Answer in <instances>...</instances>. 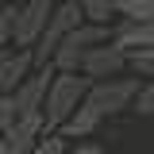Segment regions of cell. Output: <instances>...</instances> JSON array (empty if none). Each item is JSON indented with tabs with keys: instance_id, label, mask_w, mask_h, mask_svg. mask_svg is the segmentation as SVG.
<instances>
[{
	"instance_id": "obj_19",
	"label": "cell",
	"mask_w": 154,
	"mask_h": 154,
	"mask_svg": "<svg viewBox=\"0 0 154 154\" xmlns=\"http://www.w3.org/2000/svg\"><path fill=\"white\" fill-rule=\"evenodd\" d=\"M4 4H8V0H0V8H4Z\"/></svg>"
},
{
	"instance_id": "obj_12",
	"label": "cell",
	"mask_w": 154,
	"mask_h": 154,
	"mask_svg": "<svg viewBox=\"0 0 154 154\" xmlns=\"http://www.w3.org/2000/svg\"><path fill=\"white\" fill-rule=\"evenodd\" d=\"M116 16L119 19H154V0H119Z\"/></svg>"
},
{
	"instance_id": "obj_7",
	"label": "cell",
	"mask_w": 154,
	"mask_h": 154,
	"mask_svg": "<svg viewBox=\"0 0 154 154\" xmlns=\"http://www.w3.org/2000/svg\"><path fill=\"white\" fill-rule=\"evenodd\" d=\"M108 42L119 50H146L154 46V19H119Z\"/></svg>"
},
{
	"instance_id": "obj_9",
	"label": "cell",
	"mask_w": 154,
	"mask_h": 154,
	"mask_svg": "<svg viewBox=\"0 0 154 154\" xmlns=\"http://www.w3.org/2000/svg\"><path fill=\"white\" fill-rule=\"evenodd\" d=\"M35 62H31V50H4L0 54V96H8L12 89H16L19 81L27 77V69H31Z\"/></svg>"
},
{
	"instance_id": "obj_13",
	"label": "cell",
	"mask_w": 154,
	"mask_h": 154,
	"mask_svg": "<svg viewBox=\"0 0 154 154\" xmlns=\"http://www.w3.org/2000/svg\"><path fill=\"white\" fill-rule=\"evenodd\" d=\"M131 112H139V116H154V77L139 81V89H135V96H131Z\"/></svg>"
},
{
	"instance_id": "obj_14",
	"label": "cell",
	"mask_w": 154,
	"mask_h": 154,
	"mask_svg": "<svg viewBox=\"0 0 154 154\" xmlns=\"http://www.w3.org/2000/svg\"><path fill=\"white\" fill-rule=\"evenodd\" d=\"M123 58H127V69L131 73L154 77V46H146V50H123Z\"/></svg>"
},
{
	"instance_id": "obj_11",
	"label": "cell",
	"mask_w": 154,
	"mask_h": 154,
	"mask_svg": "<svg viewBox=\"0 0 154 154\" xmlns=\"http://www.w3.org/2000/svg\"><path fill=\"white\" fill-rule=\"evenodd\" d=\"M66 146H69V139H66V135H58V131H42L23 154H66Z\"/></svg>"
},
{
	"instance_id": "obj_16",
	"label": "cell",
	"mask_w": 154,
	"mask_h": 154,
	"mask_svg": "<svg viewBox=\"0 0 154 154\" xmlns=\"http://www.w3.org/2000/svg\"><path fill=\"white\" fill-rule=\"evenodd\" d=\"M66 154H104V146L93 143V139H73V143L66 146Z\"/></svg>"
},
{
	"instance_id": "obj_10",
	"label": "cell",
	"mask_w": 154,
	"mask_h": 154,
	"mask_svg": "<svg viewBox=\"0 0 154 154\" xmlns=\"http://www.w3.org/2000/svg\"><path fill=\"white\" fill-rule=\"evenodd\" d=\"M77 8H81V19H89V23H112L116 19L112 0H77Z\"/></svg>"
},
{
	"instance_id": "obj_6",
	"label": "cell",
	"mask_w": 154,
	"mask_h": 154,
	"mask_svg": "<svg viewBox=\"0 0 154 154\" xmlns=\"http://www.w3.org/2000/svg\"><path fill=\"white\" fill-rule=\"evenodd\" d=\"M42 131H46V123H42V112H23V116H16V119L4 127L0 143H4L8 150L23 154V150H27V146H31V143H35Z\"/></svg>"
},
{
	"instance_id": "obj_20",
	"label": "cell",
	"mask_w": 154,
	"mask_h": 154,
	"mask_svg": "<svg viewBox=\"0 0 154 154\" xmlns=\"http://www.w3.org/2000/svg\"><path fill=\"white\" fill-rule=\"evenodd\" d=\"M12 4H23V0H12Z\"/></svg>"
},
{
	"instance_id": "obj_8",
	"label": "cell",
	"mask_w": 154,
	"mask_h": 154,
	"mask_svg": "<svg viewBox=\"0 0 154 154\" xmlns=\"http://www.w3.org/2000/svg\"><path fill=\"white\" fill-rule=\"evenodd\" d=\"M96 127H100V116H96V108L81 100L73 112H69L62 123H58V135H66V139L73 143V139H93V135H96Z\"/></svg>"
},
{
	"instance_id": "obj_2",
	"label": "cell",
	"mask_w": 154,
	"mask_h": 154,
	"mask_svg": "<svg viewBox=\"0 0 154 154\" xmlns=\"http://www.w3.org/2000/svg\"><path fill=\"white\" fill-rule=\"evenodd\" d=\"M139 89V77H104V81H89V93H85V104H93L96 116H116L123 108H131V96Z\"/></svg>"
},
{
	"instance_id": "obj_17",
	"label": "cell",
	"mask_w": 154,
	"mask_h": 154,
	"mask_svg": "<svg viewBox=\"0 0 154 154\" xmlns=\"http://www.w3.org/2000/svg\"><path fill=\"white\" fill-rule=\"evenodd\" d=\"M16 119V108H12V96H0V135H4V127Z\"/></svg>"
},
{
	"instance_id": "obj_3",
	"label": "cell",
	"mask_w": 154,
	"mask_h": 154,
	"mask_svg": "<svg viewBox=\"0 0 154 154\" xmlns=\"http://www.w3.org/2000/svg\"><path fill=\"white\" fill-rule=\"evenodd\" d=\"M50 8H54V0H23V4H16V16H12V46L16 50H31V42L38 38Z\"/></svg>"
},
{
	"instance_id": "obj_1",
	"label": "cell",
	"mask_w": 154,
	"mask_h": 154,
	"mask_svg": "<svg viewBox=\"0 0 154 154\" xmlns=\"http://www.w3.org/2000/svg\"><path fill=\"white\" fill-rule=\"evenodd\" d=\"M85 93H89V77L85 73H77V69H54L50 85H46V96H42V108H38L46 131H58V123L85 100Z\"/></svg>"
},
{
	"instance_id": "obj_15",
	"label": "cell",
	"mask_w": 154,
	"mask_h": 154,
	"mask_svg": "<svg viewBox=\"0 0 154 154\" xmlns=\"http://www.w3.org/2000/svg\"><path fill=\"white\" fill-rule=\"evenodd\" d=\"M12 16H16V4L8 0V4L0 8V50L12 46Z\"/></svg>"
},
{
	"instance_id": "obj_4",
	"label": "cell",
	"mask_w": 154,
	"mask_h": 154,
	"mask_svg": "<svg viewBox=\"0 0 154 154\" xmlns=\"http://www.w3.org/2000/svg\"><path fill=\"white\" fill-rule=\"evenodd\" d=\"M50 77H54V66H50V62H42V66H31V69H27V77H23L16 89L8 93V96H12L16 116H23V112H38V108H42V96H46Z\"/></svg>"
},
{
	"instance_id": "obj_5",
	"label": "cell",
	"mask_w": 154,
	"mask_h": 154,
	"mask_svg": "<svg viewBox=\"0 0 154 154\" xmlns=\"http://www.w3.org/2000/svg\"><path fill=\"white\" fill-rule=\"evenodd\" d=\"M123 69H127V58H123V50L112 46V42H96V46H89V50L81 54V66H77V73H85L89 81L119 77Z\"/></svg>"
},
{
	"instance_id": "obj_18",
	"label": "cell",
	"mask_w": 154,
	"mask_h": 154,
	"mask_svg": "<svg viewBox=\"0 0 154 154\" xmlns=\"http://www.w3.org/2000/svg\"><path fill=\"white\" fill-rule=\"evenodd\" d=\"M0 154H16V150H8V146H4V143H0Z\"/></svg>"
}]
</instances>
